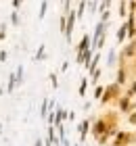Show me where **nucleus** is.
Listing matches in <instances>:
<instances>
[{
    "instance_id": "nucleus-1",
    "label": "nucleus",
    "mask_w": 136,
    "mask_h": 146,
    "mask_svg": "<svg viewBox=\"0 0 136 146\" xmlns=\"http://www.w3.org/2000/svg\"><path fill=\"white\" fill-rule=\"evenodd\" d=\"M36 146H42V144H40V142H38V144H36Z\"/></svg>"
}]
</instances>
